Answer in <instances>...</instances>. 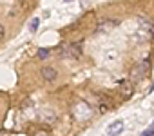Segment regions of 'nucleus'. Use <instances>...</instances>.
<instances>
[{"label": "nucleus", "mask_w": 154, "mask_h": 136, "mask_svg": "<svg viewBox=\"0 0 154 136\" xmlns=\"http://www.w3.org/2000/svg\"><path fill=\"white\" fill-rule=\"evenodd\" d=\"M120 89H122V93H123L125 96H131V94H132V84L127 82V80H122V82H120Z\"/></svg>", "instance_id": "7"}, {"label": "nucleus", "mask_w": 154, "mask_h": 136, "mask_svg": "<svg viewBox=\"0 0 154 136\" xmlns=\"http://www.w3.org/2000/svg\"><path fill=\"white\" fill-rule=\"evenodd\" d=\"M122 129H123V122H122V120H116L114 123L109 125L107 132H109V136H118V134L122 132Z\"/></svg>", "instance_id": "6"}, {"label": "nucleus", "mask_w": 154, "mask_h": 136, "mask_svg": "<svg viewBox=\"0 0 154 136\" xmlns=\"http://www.w3.org/2000/svg\"><path fill=\"white\" fill-rule=\"evenodd\" d=\"M118 24H120V20H112V18L100 20L98 26H96V33H109V31H112V27H116Z\"/></svg>", "instance_id": "3"}, {"label": "nucleus", "mask_w": 154, "mask_h": 136, "mask_svg": "<svg viewBox=\"0 0 154 136\" xmlns=\"http://www.w3.org/2000/svg\"><path fill=\"white\" fill-rule=\"evenodd\" d=\"M138 22H140V29H141V33H145L147 38H152V36H154V22H152L150 18H145V17H141Z\"/></svg>", "instance_id": "4"}, {"label": "nucleus", "mask_w": 154, "mask_h": 136, "mask_svg": "<svg viewBox=\"0 0 154 136\" xmlns=\"http://www.w3.org/2000/svg\"><path fill=\"white\" fill-rule=\"evenodd\" d=\"M149 71H150V63H149V60H141L140 63L132 65V69H131V78H132V80H141L143 76L149 75Z\"/></svg>", "instance_id": "2"}, {"label": "nucleus", "mask_w": 154, "mask_h": 136, "mask_svg": "<svg viewBox=\"0 0 154 136\" xmlns=\"http://www.w3.org/2000/svg\"><path fill=\"white\" fill-rule=\"evenodd\" d=\"M36 136H47V132H44V131H42V132H38Z\"/></svg>", "instance_id": "12"}, {"label": "nucleus", "mask_w": 154, "mask_h": 136, "mask_svg": "<svg viewBox=\"0 0 154 136\" xmlns=\"http://www.w3.org/2000/svg\"><path fill=\"white\" fill-rule=\"evenodd\" d=\"M4 38H6V27L0 24V40H4Z\"/></svg>", "instance_id": "11"}, {"label": "nucleus", "mask_w": 154, "mask_h": 136, "mask_svg": "<svg viewBox=\"0 0 154 136\" xmlns=\"http://www.w3.org/2000/svg\"><path fill=\"white\" fill-rule=\"evenodd\" d=\"M82 49H84V42H72L69 45H62L60 49V54L63 58H71V60H78L82 56Z\"/></svg>", "instance_id": "1"}, {"label": "nucleus", "mask_w": 154, "mask_h": 136, "mask_svg": "<svg viewBox=\"0 0 154 136\" xmlns=\"http://www.w3.org/2000/svg\"><path fill=\"white\" fill-rule=\"evenodd\" d=\"M141 136H154V127H149L141 132Z\"/></svg>", "instance_id": "10"}, {"label": "nucleus", "mask_w": 154, "mask_h": 136, "mask_svg": "<svg viewBox=\"0 0 154 136\" xmlns=\"http://www.w3.org/2000/svg\"><path fill=\"white\" fill-rule=\"evenodd\" d=\"M47 56H49V51L47 49H38V58L40 60H45Z\"/></svg>", "instance_id": "9"}, {"label": "nucleus", "mask_w": 154, "mask_h": 136, "mask_svg": "<svg viewBox=\"0 0 154 136\" xmlns=\"http://www.w3.org/2000/svg\"><path fill=\"white\" fill-rule=\"evenodd\" d=\"M40 75H42V78H44L45 82H54L56 76H58L56 69H54V67H49V65L42 67V69H40Z\"/></svg>", "instance_id": "5"}, {"label": "nucleus", "mask_w": 154, "mask_h": 136, "mask_svg": "<svg viewBox=\"0 0 154 136\" xmlns=\"http://www.w3.org/2000/svg\"><path fill=\"white\" fill-rule=\"evenodd\" d=\"M38 26H40V18H33V20H31V24H29L31 33H35V31L38 29Z\"/></svg>", "instance_id": "8"}, {"label": "nucleus", "mask_w": 154, "mask_h": 136, "mask_svg": "<svg viewBox=\"0 0 154 136\" xmlns=\"http://www.w3.org/2000/svg\"><path fill=\"white\" fill-rule=\"evenodd\" d=\"M150 127H154V122H152V125H150Z\"/></svg>", "instance_id": "13"}]
</instances>
